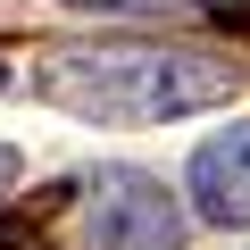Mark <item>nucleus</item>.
Instances as JSON below:
<instances>
[{
    "mask_svg": "<svg viewBox=\"0 0 250 250\" xmlns=\"http://www.w3.org/2000/svg\"><path fill=\"white\" fill-rule=\"evenodd\" d=\"M242 67L217 50H175V42H92V50H50L34 67V92L100 117V125H167L192 108L233 100Z\"/></svg>",
    "mask_w": 250,
    "mask_h": 250,
    "instance_id": "f257e3e1",
    "label": "nucleus"
},
{
    "mask_svg": "<svg viewBox=\"0 0 250 250\" xmlns=\"http://www.w3.org/2000/svg\"><path fill=\"white\" fill-rule=\"evenodd\" d=\"M92 250H184V208L142 167L92 175Z\"/></svg>",
    "mask_w": 250,
    "mask_h": 250,
    "instance_id": "f03ea898",
    "label": "nucleus"
},
{
    "mask_svg": "<svg viewBox=\"0 0 250 250\" xmlns=\"http://www.w3.org/2000/svg\"><path fill=\"white\" fill-rule=\"evenodd\" d=\"M184 192H192V208H200V225H250V117L242 125H225V134H208L200 150H192V167H184Z\"/></svg>",
    "mask_w": 250,
    "mask_h": 250,
    "instance_id": "7ed1b4c3",
    "label": "nucleus"
},
{
    "mask_svg": "<svg viewBox=\"0 0 250 250\" xmlns=\"http://www.w3.org/2000/svg\"><path fill=\"white\" fill-rule=\"evenodd\" d=\"M67 9H83V17H184L200 0H67Z\"/></svg>",
    "mask_w": 250,
    "mask_h": 250,
    "instance_id": "20e7f679",
    "label": "nucleus"
},
{
    "mask_svg": "<svg viewBox=\"0 0 250 250\" xmlns=\"http://www.w3.org/2000/svg\"><path fill=\"white\" fill-rule=\"evenodd\" d=\"M0 250H42V233L34 225H0Z\"/></svg>",
    "mask_w": 250,
    "mask_h": 250,
    "instance_id": "39448f33",
    "label": "nucleus"
},
{
    "mask_svg": "<svg viewBox=\"0 0 250 250\" xmlns=\"http://www.w3.org/2000/svg\"><path fill=\"white\" fill-rule=\"evenodd\" d=\"M9 184H17V150L0 142V192H9Z\"/></svg>",
    "mask_w": 250,
    "mask_h": 250,
    "instance_id": "423d86ee",
    "label": "nucleus"
}]
</instances>
